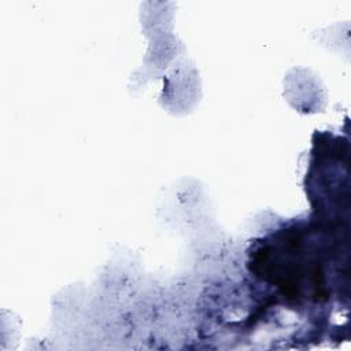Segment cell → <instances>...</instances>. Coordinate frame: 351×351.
<instances>
[{
	"label": "cell",
	"instance_id": "6da1fadb",
	"mask_svg": "<svg viewBox=\"0 0 351 351\" xmlns=\"http://www.w3.org/2000/svg\"><path fill=\"white\" fill-rule=\"evenodd\" d=\"M289 103L293 106L296 100L303 93V100L300 106V112H315L322 108L325 101L324 86L321 85L317 75H313L306 70H292L287 75V82H284V93Z\"/></svg>",
	"mask_w": 351,
	"mask_h": 351
}]
</instances>
